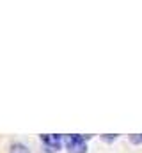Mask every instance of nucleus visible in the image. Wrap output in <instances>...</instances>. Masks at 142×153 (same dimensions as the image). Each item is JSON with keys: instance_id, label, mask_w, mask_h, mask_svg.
Segmentation results:
<instances>
[{"instance_id": "obj_1", "label": "nucleus", "mask_w": 142, "mask_h": 153, "mask_svg": "<svg viewBox=\"0 0 142 153\" xmlns=\"http://www.w3.org/2000/svg\"><path fill=\"white\" fill-rule=\"evenodd\" d=\"M87 141L89 137H84L80 134H71L64 137V144L68 153H87Z\"/></svg>"}, {"instance_id": "obj_3", "label": "nucleus", "mask_w": 142, "mask_h": 153, "mask_svg": "<svg viewBox=\"0 0 142 153\" xmlns=\"http://www.w3.org/2000/svg\"><path fill=\"white\" fill-rule=\"evenodd\" d=\"M11 153H30L23 144H14L13 148H11Z\"/></svg>"}, {"instance_id": "obj_2", "label": "nucleus", "mask_w": 142, "mask_h": 153, "mask_svg": "<svg viewBox=\"0 0 142 153\" xmlns=\"http://www.w3.org/2000/svg\"><path fill=\"white\" fill-rule=\"evenodd\" d=\"M41 143L44 144L46 152L53 153V152H59V148L62 144V137L55 135V134H46V135H41Z\"/></svg>"}, {"instance_id": "obj_4", "label": "nucleus", "mask_w": 142, "mask_h": 153, "mask_svg": "<svg viewBox=\"0 0 142 153\" xmlns=\"http://www.w3.org/2000/svg\"><path fill=\"white\" fill-rule=\"evenodd\" d=\"M130 139H132V143H135V144H137V143H142V137H135V135H132Z\"/></svg>"}]
</instances>
